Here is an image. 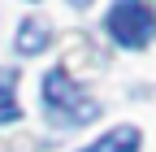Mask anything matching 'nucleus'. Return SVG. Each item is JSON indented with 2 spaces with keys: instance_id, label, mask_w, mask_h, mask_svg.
I'll list each match as a JSON object with an SVG mask.
<instances>
[{
  "instance_id": "obj_2",
  "label": "nucleus",
  "mask_w": 156,
  "mask_h": 152,
  "mask_svg": "<svg viewBox=\"0 0 156 152\" xmlns=\"http://www.w3.org/2000/svg\"><path fill=\"white\" fill-rule=\"evenodd\" d=\"M104 26H108V35L122 48H143L156 35V13H152V5H143V0H117Z\"/></svg>"
},
{
  "instance_id": "obj_6",
  "label": "nucleus",
  "mask_w": 156,
  "mask_h": 152,
  "mask_svg": "<svg viewBox=\"0 0 156 152\" xmlns=\"http://www.w3.org/2000/svg\"><path fill=\"white\" fill-rule=\"evenodd\" d=\"M69 5H78V9H83V5H91V0H69Z\"/></svg>"
},
{
  "instance_id": "obj_4",
  "label": "nucleus",
  "mask_w": 156,
  "mask_h": 152,
  "mask_svg": "<svg viewBox=\"0 0 156 152\" xmlns=\"http://www.w3.org/2000/svg\"><path fill=\"white\" fill-rule=\"evenodd\" d=\"M139 126H117V130H108L104 139H95L91 148H83V152H139Z\"/></svg>"
},
{
  "instance_id": "obj_1",
  "label": "nucleus",
  "mask_w": 156,
  "mask_h": 152,
  "mask_svg": "<svg viewBox=\"0 0 156 152\" xmlns=\"http://www.w3.org/2000/svg\"><path fill=\"white\" fill-rule=\"evenodd\" d=\"M44 100L52 109V118L65 122V126H87V122L100 118V104H95L65 70H48L44 74Z\"/></svg>"
},
{
  "instance_id": "obj_3",
  "label": "nucleus",
  "mask_w": 156,
  "mask_h": 152,
  "mask_svg": "<svg viewBox=\"0 0 156 152\" xmlns=\"http://www.w3.org/2000/svg\"><path fill=\"white\" fill-rule=\"evenodd\" d=\"M48 39H52V31H48L44 17H26V22L17 26V52L22 56H39L48 48Z\"/></svg>"
},
{
  "instance_id": "obj_5",
  "label": "nucleus",
  "mask_w": 156,
  "mask_h": 152,
  "mask_svg": "<svg viewBox=\"0 0 156 152\" xmlns=\"http://www.w3.org/2000/svg\"><path fill=\"white\" fill-rule=\"evenodd\" d=\"M13 87H17V74H13V70H0V126H9V122H17V118H22Z\"/></svg>"
}]
</instances>
